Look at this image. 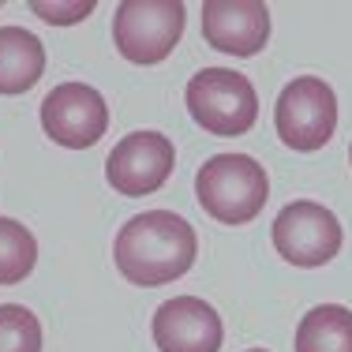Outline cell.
Instances as JSON below:
<instances>
[{"label":"cell","instance_id":"cell-1","mask_svg":"<svg viewBox=\"0 0 352 352\" xmlns=\"http://www.w3.org/2000/svg\"><path fill=\"white\" fill-rule=\"evenodd\" d=\"M195 255H199L195 229L173 210H146L128 217L113 244L116 270L131 285H142V289H157V285L184 278L195 266Z\"/></svg>","mask_w":352,"mask_h":352},{"label":"cell","instance_id":"cell-2","mask_svg":"<svg viewBox=\"0 0 352 352\" xmlns=\"http://www.w3.org/2000/svg\"><path fill=\"white\" fill-rule=\"evenodd\" d=\"M199 206L221 225H248L270 199V176L248 154H217L195 173Z\"/></svg>","mask_w":352,"mask_h":352},{"label":"cell","instance_id":"cell-3","mask_svg":"<svg viewBox=\"0 0 352 352\" xmlns=\"http://www.w3.org/2000/svg\"><path fill=\"white\" fill-rule=\"evenodd\" d=\"M191 120L210 135H248L258 120V94L248 75L229 68H203L188 82Z\"/></svg>","mask_w":352,"mask_h":352},{"label":"cell","instance_id":"cell-4","mask_svg":"<svg viewBox=\"0 0 352 352\" xmlns=\"http://www.w3.org/2000/svg\"><path fill=\"white\" fill-rule=\"evenodd\" d=\"M184 34L180 0H124L113 12V45L131 64H162Z\"/></svg>","mask_w":352,"mask_h":352},{"label":"cell","instance_id":"cell-5","mask_svg":"<svg viewBox=\"0 0 352 352\" xmlns=\"http://www.w3.org/2000/svg\"><path fill=\"white\" fill-rule=\"evenodd\" d=\"M274 124H278L285 146L300 150V154L322 150L338 128V94H333L330 82L315 79V75L292 79L278 98Z\"/></svg>","mask_w":352,"mask_h":352},{"label":"cell","instance_id":"cell-6","mask_svg":"<svg viewBox=\"0 0 352 352\" xmlns=\"http://www.w3.org/2000/svg\"><path fill=\"white\" fill-rule=\"evenodd\" d=\"M274 248L285 263L292 266H326L333 255L341 251V221L333 217V210H326L322 203H289L285 210L274 217Z\"/></svg>","mask_w":352,"mask_h":352},{"label":"cell","instance_id":"cell-7","mask_svg":"<svg viewBox=\"0 0 352 352\" xmlns=\"http://www.w3.org/2000/svg\"><path fill=\"white\" fill-rule=\"evenodd\" d=\"M173 165H176L173 139H165L162 131H131L105 157V180L124 199H139L165 188V180L173 176Z\"/></svg>","mask_w":352,"mask_h":352},{"label":"cell","instance_id":"cell-8","mask_svg":"<svg viewBox=\"0 0 352 352\" xmlns=\"http://www.w3.org/2000/svg\"><path fill=\"white\" fill-rule=\"evenodd\" d=\"M41 128L56 146L87 150L105 135L109 128V105L87 82H60L41 102Z\"/></svg>","mask_w":352,"mask_h":352},{"label":"cell","instance_id":"cell-9","mask_svg":"<svg viewBox=\"0 0 352 352\" xmlns=\"http://www.w3.org/2000/svg\"><path fill=\"white\" fill-rule=\"evenodd\" d=\"M154 345L162 352H217L225 338L221 315L199 296H173L154 311Z\"/></svg>","mask_w":352,"mask_h":352},{"label":"cell","instance_id":"cell-10","mask_svg":"<svg viewBox=\"0 0 352 352\" xmlns=\"http://www.w3.org/2000/svg\"><path fill=\"white\" fill-rule=\"evenodd\" d=\"M203 38L217 53L255 56L270 41V8L263 0H206Z\"/></svg>","mask_w":352,"mask_h":352},{"label":"cell","instance_id":"cell-11","mask_svg":"<svg viewBox=\"0 0 352 352\" xmlns=\"http://www.w3.org/2000/svg\"><path fill=\"white\" fill-rule=\"evenodd\" d=\"M45 72V45L23 27H0V94H27Z\"/></svg>","mask_w":352,"mask_h":352},{"label":"cell","instance_id":"cell-12","mask_svg":"<svg viewBox=\"0 0 352 352\" xmlns=\"http://www.w3.org/2000/svg\"><path fill=\"white\" fill-rule=\"evenodd\" d=\"M296 352H352V307H311L296 326Z\"/></svg>","mask_w":352,"mask_h":352},{"label":"cell","instance_id":"cell-13","mask_svg":"<svg viewBox=\"0 0 352 352\" xmlns=\"http://www.w3.org/2000/svg\"><path fill=\"white\" fill-rule=\"evenodd\" d=\"M38 263V240L15 217H0V285H19Z\"/></svg>","mask_w":352,"mask_h":352},{"label":"cell","instance_id":"cell-14","mask_svg":"<svg viewBox=\"0 0 352 352\" xmlns=\"http://www.w3.org/2000/svg\"><path fill=\"white\" fill-rule=\"evenodd\" d=\"M0 352H41V322L23 304H0Z\"/></svg>","mask_w":352,"mask_h":352},{"label":"cell","instance_id":"cell-15","mask_svg":"<svg viewBox=\"0 0 352 352\" xmlns=\"http://www.w3.org/2000/svg\"><path fill=\"white\" fill-rule=\"evenodd\" d=\"M34 8L38 15H45V23H56V27H68V23H79L82 15H90L94 12V0H82V4H41V0H34Z\"/></svg>","mask_w":352,"mask_h":352},{"label":"cell","instance_id":"cell-16","mask_svg":"<svg viewBox=\"0 0 352 352\" xmlns=\"http://www.w3.org/2000/svg\"><path fill=\"white\" fill-rule=\"evenodd\" d=\"M248 352H266V349H248Z\"/></svg>","mask_w":352,"mask_h":352},{"label":"cell","instance_id":"cell-17","mask_svg":"<svg viewBox=\"0 0 352 352\" xmlns=\"http://www.w3.org/2000/svg\"><path fill=\"white\" fill-rule=\"evenodd\" d=\"M349 162H352V146H349Z\"/></svg>","mask_w":352,"mask_h":352}]
</instances>
